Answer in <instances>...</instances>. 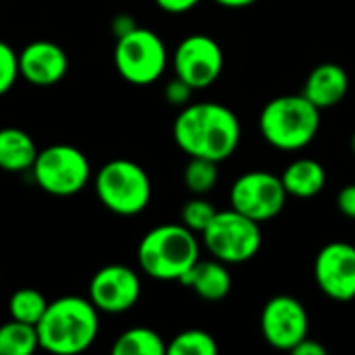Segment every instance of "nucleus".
<instances>
[{"label": "nucleus", "instance_id": "nucleus-32", "mask_svg": "<svg viewBox=\"0 0 355 355\" xmlns=\"http://www.w3.org/2000/svg\"><path fill=\"white\" fill-rule=\"evenodd\" d=\"M352 152L355 154V131H354V135H352Z\"/></svg>", "mask_w": 355, "mask_h": 355}, {"label": "nucleus", "instance_id": "nucleus-3", "mask_svg": "<svg viewBox=\"0 0 355 355\" xmlns=\"http://www.w3.org/2000/svg\"><path fill=\"white\" fill-rule=\"evenodd\" d=\"M320 112L304 94L277 96L260 110L258 127L268 146L281 152H300L316 139Z\"/></svg>", "mask_w": 355, "mask_h": 355}, {"label": "nucleus", "instance_id": "nucleus-8", "mask_svg": "<svg viewBox=\"0 0 355 355\" xmlns=\"http://www.w3.org/2000/svg\"><path fill=\"white\" fill-rule=\"evenodd\" d=\"M168 62L166 46L158 33L146 27H135L116 37L114 67L116 73L131 85L156 83Z\"/></svg>", "mask_w": 355, "mask_h": 355}, {"label": "nucleus", "instance_id": "nucleus-29", "mask_svg": "<svg viewBox=\"0 0 355 355\" xmlns=\"http://www.w3.org/2000/svg\"><path fill=\"white\" fill-rule=\"evenodd\" d=\"M293 355H327V347L322 343H318L316 339H310V335L306 339H302L293 349H291Z\"/></svg>", "mask_w": 355, "mask_h": 355}, {"label": "nucleus", "instance_id": "nucleus-12", "mask_svg": "<svg viewBox=\"0 0 355 355\" xmlns=\"http://www.w3.org/2000/svg\"><path fill=\"white\" fill-rule=\"evenodd\" d=\"M141 295L139 275L125 264L102 266L89 281L87 300L98 312L123 314L137 306Z\"/></svg>", "mask_w": 355, "mask_h": 355}, {"label": "nucleus", "instance_id": "nucleus-16", "mask_svg": "<svg viewBox=\"0 0 355 355\" xmlns=\"http://www.w3.org/2000/svg\"><path fill=\"white\" fill-rule=\"evenodd\" d=\"M183 287L191 289L198 297L206 302H220L233 289V279L225 262L212 260H198L179 281Z\"/></svg>", "mask_w": 355, "mask_h": 355}, {"label": "nucleus", "instance_id": "nucleus-18", "mask_svg": "<svg viewBox=\"0 0 355 355\" xmlns=\"http://www.w3.org/2000/svg\"><path fill=\"white\" fill-rule=\"evenodd\" d=\"M37 146L33 137L17 127H4L0 129V168L6 173H23L31 171Z\"/></svg>", "mask_w": 355, "mask_h": 355}, {"label": "nucleus", "instance_id": "nucleus-30", "mask_svg": "<svg viewBox=\"0 0 355 355\" xmlns=\"http://www.w3.org/2000/svg\"><path fill=\"white\" fill-rule=\"evenodd\" d=\"M135 27H137V21H135L131 15H125V12L116 15V17L112 19V23H110V29H112L114 37H121V35L129 33V31L135 29Z\"/></svg>", "mask_w": 355, "mask_h": 355}, {"label": "nucleus", "instance_id": "nucleus-9", "mask_svg": "<svg viewBox=\"0 0 355 355\" xmlns=\"http://www.w3.org/2000/svg\"><path fill=\"white\" fill-rule=\"evenodd\" d=\"M287 198L281 177L268 171L243 173L235 179L229 193L231 208L260 225L277 218L283 212Z\"/></svg>", "mask_w": 355, "mask_h": 355}, {"label": "nucleus", "instance_id": "nucleus-7", "mask_svg": "<svg viewBox=\"0 0 355 355\" xmlns=\"http://www.w3.org/2000/svg\"><path fill=\"white\" fill-rule=\"evenodd\" d=\"M31 171L37 187L56 198L77 196L92 179L87 156L69 144H54L40 150Z\"/></svg>", "mask_w": 355, "mask_h": 355}, {"label": "nucleus", "instance_id": "nucleus-15", "mask_svg": "<svg viewBox=\"0 0 355 355\" xmlns=\"http://www.w3.org/2000/svg\"><path fill=\"white\" fill-rule=\"evenodd\" d=\"M349 92V75L337 62H322L314 67L304 83L302 94L320 110H329L345 100Z\"/></svg>", "mask_w": 355, "mask_h": 355}, {"label": "nucleus", "instance_id": "nucleus-26", "mask_svg": "<svg viewBox=\"0 0 355 355\" xmlns=\"http://www.w3.org/2000/svg\"><path fill=\"white\" fill-rule=\"evenodd\" d=\"M191 92H193V87H191L189 83H185L183 79L175 77L173 81H168V85H166V89H164V98H166L168 104L183 108V106L189 104Z\"/></svg>", "mask_w": 355, "mask_h": 355}, {"label": "nucleus", "instance_id": "nucleus-5", "mask_svg": "<svg viewBox=\"0 0 355 355\" xmlns=\"http://www.w3.org/2000/svg\"><path fill=\"white\" fill-rule=\"evenodd\" d=\"M96 196L106 210L119 216L144 212L152 200V181L148 173L129 158L106 162L94 179Z\"/></svg>", "mask_w": 355, "mask_h": 355}, {"label": "nucleus", "instance_id": "nucleus-11", "mask_svg": "<svg viewBox=\"0 0 355 355\" xmlns=\"http://www.w3.org/2000/svg\"><path fill=\"white\" fill-rule=\"evenodd\" d=\"M260 331L270 347L291 352L310 335V314L297 297L275 295L262 308Z\"/></svg>", "mask_w": 355, "mask_h": 355}, {"label": "nucleus", "instance_id": "nucleus-22", "mask_svg": "<svg viewBox=\"0 0 355 355\" xmlns=\"http://www.w3.org/2000/svg\"><path fill=\"white\" fill-rule=\"evenodd\" d=\"M166 354L171 355H216L218 343L216 339L202 329H187L171 339L166 345Z\"/></svg>", "mask_w": 355, "mask_h": 355}, {"label": "nucleus", "instance_id": "nucleus-17", "mask_svg": "<svg viewBox=\"0 0 355 355\" xmlns=\"http://www.w3.org/2000/svg\"><path fill=\"white\" fill-rule=\"evenodd\" d=\"M287 196L297 200L316 198L327 185V168L314 158H297L281 175Z\"/></svg>", "mask_w": 355, "mask_h": 355}, {"label": "nucleus", "instance_id": "nucleus-14", "mask_svg": "<svg viewBox=\"0 0 355 355\" xmlns=\"http://www.w3.org/2000/svg\"><path fill=\"white\" fill-rule=\"evenodd\" d=\"M69 56L56 42L33 40L19 52V75L37 87H48L64 79Z\"/></svg>", "mask_w": 355, "mask_h": 355}, {"label": "nucleus", "instance_id": "nucleus-2", "mask_svg": "<svg viewBox=\"0 0 355 355\" xmlns=\"http://www.w3.org/2000/svg\"><path fill=\"white\" fill-rule=\"evenodd\" d=\"M98 314L87 297L64 295L50 302L35 324L40 349L56 355H75L89 349L100 333Z\"/></svg>", "mask_w": 355, "mask_h": 355}, {"label": "nucleus", "instance_id": "nucleus-24", "mask_svg": "<svg viewBox=\"0 0 355 355\" xmlns=\"http://www.w3.org/2000/svg\"><path fill=\"white\" fill-rule=\"evenodd\" d=\"M216 208L212 206V202H208L204 196H196L189 202L183 204L181 208V225L187 227L189 231H193L196 235L204 233V229L210 225V220L214 218Z\"/></svg>", "mask_w": 355, "mask_h": 355}, {"label": "nucleus", "instance_id": "nucleus-1", "mask_svg": "<svg viewBox=\"0 0 355 355\" xmlns=\"http://www.w3.org/2000/svg\"><path fill=\"white\" fill-rule=\"evenodd\" d=\"M173 139L189 158L223 162L241 141L237 114L220 102H196L181 108L173 123Z\"/></svg>", "mask_w": 355, "mask_h": 355}, {"label": "nucleus", "instance_id": "nucleus-19", "mask_svg": "<svg viewBox=\"0 0 355 355\" xmlns=\"http://www.w3.org/2000/svg\"><path fill=\"white\" fill-rule=\"evenodd\" d=\"M114 355H162L166 354L164 339L148 327L127 329L112 345Z\"/></svg>", "mask_w": 355, "mask_h": 355}, {"label": "nucleus", "instance_id": "nucleus-31", "mask_svg": "<svg viewBox=\"0 0 355 355\" xmlns=\"http://www.w3.org/2000/svg\"><path fill=\"white\" fill-rule=\"evenodd\" d=\"M214 2L225 6V8H248L254 2H258V0H214Z\"/></svg>", "mask_w": 355, "mask_h": 355}, {"label": "nucleus", "instance_id": "nucleus-23", "mask_svg": "<svg viewBox=\"0 0 355 355\" xmlns=\"http://www.w3.org/2000/svg\"><path fill=\"white\" fill-rule=\"evenodd\" d=\"M185 187L193 196H206L218 183V162L208 158H189L183 171Z\"/></svg>", "mask_w": 355, "mask_h": 355}, {"label": "nucleus", "instance_id": "nucleus-28", "mask_svg": "<svg viewBox=\"0 0 355 355\" xmlns=\"http://www.w3.org/2000/svg\"><path fill=\"white\" fill-rule=\"evenodd\" d=\"M156 6L164 12H171V15H183V12H189L191 8H196L202 0H154Z\"/></svg>", "mask_w": 355, "mask_h": 355}, {"label": "nucleus", "instance_id": "nucleus-13", "mask_svg": "<svg viewBox=\"0 0 355 355\" xmlns=\"http://www.w3.org/2000/svg\"><path fill=\"white\" fill-rule=\"evenodd\" d=\"M314 281L333 302L355 300V245L331 241L316 254Z\"/></svg>", "mask_w": 355, "mask_h": 355}, {"label": "nucleus", "instance_id": "nucleus-10", "mask_svg": "<svg viewBox=\"0 0 355 355\" xmlns=\"http://www.w3.org/2000/svg\"><path fill=\"white\" fill-rule=\"evenodd\" d=\"M173 69L175 77L183 79L193 89H204L212 85L225 69L223 48L206 33L187 35L173 54Z\"/></svg>", "mask_w": 355, "mask_h": 355}, {"label": "nucleus", "instance_id": "nucleus-27", "mask_svg": "<svg viewBox=\"0 0 355 355\" xmlns=\"http://www.w3.org/2000/svg\"><path fill=\"white\" fill-rule=\"evenodd\" d=\"M337 208L343 216L355 220V183L345 185L339 193H337Z\"/></svg>", "mask_w": 355, "mask_h": 355}, {"label": "nucleus", "instance_id": "nucleus-25", "mask_svg": "<svg viewBox=\"0 0 355 355\" xmlns=\"http://www.w3.org/2000/svg\"><path fill=\"white\" fill-rule=\"evenodd\" d=\"M19 77V54L0 40V96H4Z\"/></svg>", "mask_w": 355, "mask_h": 355}, {"label": "nucleus", "instance_id": "nucleus-20", "mask_svg": "<svg viewBox=\"0 0 355 355\" xmlns=\"http://www.w3.org/2000/svg\"><path fill=\"white\" fill-rule=\"evenodd\" d=\"M35 349H40L35 327L12 318L0 327V355H31Z\"/></svg>", "mask_w": 355, "mask_h": 355}, {"label": "nucleus", "instance_id": "nucleus-6", "mask_svg": "<svg viewBox=\"0 0 355 355\" xmlns=\"http://www.w3.org/2000/svg\"><path fill=\"white\" fill-rule=\"evenodd\" d=\"M202 241L212 258L229 264H243L258 256L262 248L260 223L243 216L241 212L216 210L214 218L202 233Z\"/></svg>", "mask_w": 355, "mask_h": 355}, {"label": "nucleus", "instance_id": "nucleus-21", "mask_svg": "<svg viewBox=\"0 0 355 355\" xmlns=\"http://www.w3.org/2000/svg\"><path fill=\"white\" fill-rule=\"evenodd\" d=\"M48 304L50 302L44 297V293H40L37 289H31V287H23V289H17L10 295V300H8V314H10L12 320H19V322L35 327L42 320Z\"/></svg>", "mask_w": 355, "mask_h": 355}, {"label": "nucleus", "instance_id": "nucleus-4", "mask_svg": "<svg viewBox=\"0 0 355 355\" xmlns=\"http://www.w3.org/2000/svg\"><path fill=\"white\" fill-rule=\"evenodd\" d=\"M198 260L200 241L196 233L181 223L154 227L137 245L139 268L156 281H181Z\"/></svg>", "mask_w": 355, "mask_h": 355}]
</instances>
